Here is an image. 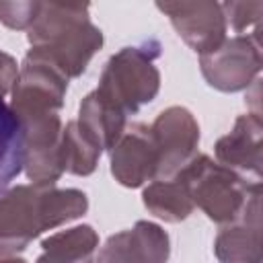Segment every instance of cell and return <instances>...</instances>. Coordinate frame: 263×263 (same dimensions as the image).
Returning a JSON list of instances; mask_svg holds the SVG:
<instances>
[{
    "instance_id": "20",
    "label": "cell",
    "mask_w": 263,
    "mask_h": 263,
    "mask_svg": "<svg viewBox=\"0 0 263 263\" xmlns=\"http://www.w3.org/2000/svg\"><path fill=\"white\" fill-rule=\"evenodd\" d=\"M0 263H27V261H23L18 257H0Z\"/></svg>"
},
{
    "instance_id": "13",
    "label": "cell",
    "mask_w": 263,
    "mask_h": 263,
    "mask_svg": "<svg viewBox=\"0 0 263 263\" xmlns=\"http://www.w3.org/2000/svg\"><path fill=\"white\" fill-rule=\"evenodd\" d=\"M99 236L92 226L80 224L60 230L41 242V255L35 263H92Z\"/></svg>"
},
{
    "instance_id": "15",
    "label": "cell",
    "mask_w": 263,
    "mask_h": 263,
    "mask_svg": "<svg viewBox=\"0 0 263 263\" xmlns=\"http://www.w3.org/2000/svg\"><path fill=\"white\" fill-rule=\"evenodd\" d=\"M25 168V134L10 105L0 97V193Z\"/></svg>"
},
{
    "instance_id": "2",
    "label": "cell",
    "mask_w": 263,
    "mask_h": 263,
    "mask_svg": "<svg viewBox=\"0 0 263 263\" xmlns=\"http://www.w3.org/2000/svg\"><path fill=\"white\" fill-rule=\"evenodd\" d=\"M31 53L53 64L68 80L80 76L103 45V33L88 16V4L41 2L29 27Z\"/></svg>"
},
{
    "instance_id": "10",
    "label": "cell",
    "mask_w": 263,
    "mask_h": 263,
    "mask_svg": "<svg viewBox=\"0 0 263 263\" xmlns=\"http://www.w3.org/2000/svg\"><path fill=\"white\" fill-rule=\"evenodd\" d=\"M261 132L259 115H240L234 121L232 132L216 142L218 162L251 183H261Z\"/></svg>"
},
{
    "instance_id": "7",
    "label": "cell",
    "mask_w": 263,
    "mask_h": 263,
    "mask_svg": "<svg viewBox=\"0 0 263 263\" xmlns=\"http://www.w3.org/2000/svg\"><path fill=\"white\" fill-rule=\"evenodd\" d=\"M156 8L171 18L183 41L199 55L214 51L226 39L228 25L222 4L218 2H158Z\"/></svg>"
},
{
    "instance_id": "18",
    "label": "cell",
    "mask_w": 263,
    "mask_h": 263,
    "mask_svg": "<svg viewBox=\"0 0 263 263\" xmlns=\"http://www.w3.org/2000/svg\"><path fill=\"white\" fill-rule=\"evenodd\" d=\"M41 2H0V21L10 29H27L37 18Z\"/></svg>"
},
{
    "instance_id": "16",
    "label": "cell",
    "mask_w": 263,
    "mask_h": 263,
    "mask_svg": "<svg viewBox=\"0 0 263 263\" xmlns=\"http://www.w3.org/2000/svg\"><path fill=\"white\" fill-rule=\"evenodd\" d=\"M103 150L80 129L76 121H68L62 134V166L64 173L90 175L97 168Z\"/></svg>"
},
{
    "instance_id": "5",
    "label": "cell",
    "mask_w": 263,
    "mask_h": 263,
    "mask_svg": "<svg viewBox=\"0 0 263 263\" xmlns=\"http://www.w3.org/2000/svg\"><path fill=\"white\" fill-rule=\"evenodd\" d=\"M201 74L210 86L222 92H236L249 88L261 70L259 39L234 35L224 39L214 51L199 55Z\"/></svg>"
},
{
    "instance_id": "4",
    "label": "cell",
    "mask_w": 263,
    "mask_h": 263,
    "mask_svg": "<svg viewBox=\"0 0 263 263\" xmlns=\"http://www.w3.org/2000/svg\"><path fill=\"white\" fill-rule=\"evenodd\" d=\"M158 53L156 41L119 49L105 64L97 92L123 115L136 113L160 88V72L154 64Z\"/></svg>"
},
{
    "instance_id": "6",
    "label": "cell",
    "mask_w": 263,
    "mask_h": 263,
    "mask_svg": "<svg viewBox=\"0 0 263 263\" xmlns=\"http://www.w3.org/2000/svg\"><path fill=\"white\" fill-rule=\"evenodd\" d=\"M158 152L156 179H173L197 156L199 125L185 107H168L150 125Z\"/></svg>"
},
{
    "instance_id": "3",
    "label": "cell",
    "mask_w": 263,
    "mask_h": 263,
    "mask_svg": "<svg viewBox=\"0 0 263 263\" xmlns=\"http://www.w3.org/2000/svg\"><path fill=\"white\" fill-rule=\"evenodd\" d=\"M177 175L183 179L193 205L222 226L245 218L261 201V183L247 181L205 154H197Z\"/></svg>"
},
{
    "instance_id": "11",
    "label": "cell",
    "mask_w": 263,
    "mask_h": 263,
    "mask_svg": "<svg viewBox=\"0 0 263 263\" xmlns=\"http://www.w3.org/2000/svg\"><path fill=\"white\" fill-rule=\"evenodd\" d=\"M214 253L220 263H261V205L226 224L216 236Z\"/></svg>"
},
{
    "instance_id": "1",
    "label": "cell",
    "mask_w": 263,
    "mask_h": 263,
    "mask_svg": "<svg viewBox=\"0 0 263 263\" xmlns=\"http://www.w3.org/2000/svg\"><path fill=\"white\" fill-rule=\"evenodd\" d=\"M88 208L80 189H58L55 183L16 185L0 193V255H12L41 232L80 218Z\"/></svg>"
},
{
    "instance_id": "8",
    "label": "cell",
    "mask_w": 263,
    "mask_h": 263,
    "mask_svg": "<svg viewBox=\"0 0 263 263\" xmlns=\"http://www.w3.org/2000/svg\"><path fill=\"white\" fill-rule=\"evenodd\" d=\"M158 173V152L150 125L132 123L111 148V175L123 187H140L154 181Z\"/></svg>"
},
{
    "instance_id": "19",
    "label": "cell",
    "mask_w": 263,
    "mask_h": 263,
    "mask_svg": "<svg viewBox=\"0 0 263 263\" xmlns=\"http://www.w3.org/2000/svg\"><path fill=\"white\" fill-rule=\"evenodd\" d=\"M18 76V66L12 55L0 49V97L8 95L14 86V80Z\"/></svg>"
},
{
    "instance_id": "12",
    "label": "cell",
    "mask_w": 263,
    "mask_h": 263,
    "mask_svg": "<svg viewBox=\"0 0 263 263\" xmlns=\"http://www.w3.org/2000/svg\"><path fill=\"white\" fill-rule=\"evenodd\" d=\"M125 117L127 115H123L117 107H113L97 90H92L82 99L76 123L101 150H111L127 127Z\"/></svg>"
},
{
    "instance_id": "9",
    "label": "cell",
    "mask_w": 263,
    "mask_h": 263,
    "mask_svg": "<svg viewBox=\"0 0 263 263\" xmlns=\"http://www.w3.org/2000/svg\"><path fill=\"white\" fill-rule=\"evenodd\" d=\"M168 234L154 222L140 220L129 230L111 234L92 263H166Z\"/></svg>"
},
{
    "instance_id": "17",
    "label": "cell",
    "mask_w": 263,
    "mask_h": 263,
    "mask_svg": "<svg viewBox=\"0 0 263 263\" xmlns=\"http://www.w3.org/2000/svg\"><path fill=\"white\" fill-rule=\"evenodd\" d=\"M226 25L234 29L236 35L259 39L261 33V16H263V2H224L222 4Z\"/></svg>"
},
{
    "instance_id": "14",
    "label": "cell",
    "mask_w": 263,
    "mask_h": 263,
    "mask_svg": "<svg viewBox=\"0 0 263 263\" xmlns=\"http://www.w3.org/2000/svg\"><path fill=\"white\" fill-rule=\"evenodd\" d=\"M142 201L150 214L164 222H181L195 208L179 175H175L173 179H154L144 189Z\"/></svg>"
}]
</instances>
